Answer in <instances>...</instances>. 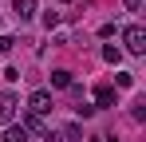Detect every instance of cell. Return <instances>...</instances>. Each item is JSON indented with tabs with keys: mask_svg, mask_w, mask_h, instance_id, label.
Segmentation results:
<instances>
[{
	"mask_svg": "<svg viewBox=\"0 0 146 142\" xmlns=\"http://www.w3.org/2000/svg\"><path fill=\"white\" fill-rule=\"evenodd\" d=\"M4 142H32V134H28L24 126H8V134H4Z\"/></svg>",
	"mask_w": 146,
	"mask_h": 142,
	"instance_id": "52a82bcc",
	"label": "cell"
},
{
	"mask_svg": "<svg viewBox=\"0 0 146 142\" xmlns=\"http://www.w3.org/2000/svg\"><path fill=\"white\" fill-rule=\"evenodd\" d=\"M63 138H67V142H83V126H79V122H71V126L63 130Z\"/></svg>",
	"mask_w": 146,
	"mask_h": 142,
	"instance_id": "ba28073f",
	"label": "cell"
},
{
	"mask_svg": "<svg viewBox=\"0 0 146 142\" xmlns=\"http://www.w3.org/2000/svg\"><path fill=\"white\" fill-rule=\"evenodd\" d=\"M48 111H51V91H48V87H40V91H32V95H28V115L44 118Z\"/></svg>",
	"mask_w": 146,
	"mask_h": 142,
	"instance_id": "7a4b0ae2",
	"label": "cell"
},
{
	"mask_svg": "<svg viewBox=\"0 0 146 142\" xmlns=\"http://www.w3.org/2000/svg\"><path fill=\"white\" fill-rule=\"evenodd\" d=\"M16 115H20V99H16V91H0V122H12Z\"/></svg>",
	"mask_w": 146,
	"mask_h": 142,
	"instance_id": "3957f363",
	"label": "cell"
},
{
	"mask_svg": "<svg viewBox=\"0 0 146 142\" xmlns=\"http://www.w3.org/2000/svg\"><path fill=\"white\" fill-rule=\"evenodd\" d=\"M122 44H126L130 55H142L146 51V28L142 24H126V28H122Z\"/></svg>",
	"mask_w": 146,
	"mask_h": 142,
	"instance_id": "6da1fadb",
	"label": "cell"
},
{
	"mask_svg": "<svg viewBox=\"0 0 146 142\" xmlns=\"http://www.w3.org/2000/svg\"><path fill=\"white\" fill-rule=\"evenodd\" d=\"M99 107H115V87L111 83H99L95 87V111Z\"/></svg>",
	"mask_w": 146,
	"mask_h": 142,
	"instance_id": "277c9868",
	"label": "cell"
},
{
	"mask_svg": "<svg viewBox=\"0 0 146 142\" xmlns=\"http://www.w3.org/2000/svg\"><path fill=\"white\" fill-rule=\"evenodd\" d=\"M115 87H122V91L134 87V75H130V71H119V75H115Z\"/></svg>",
	"mask_w": 146,
	"mask_h": 142,
	"instance_id": "30bf717a",
	"label": "cell"
},
{
	"mask_svg": "<svg viewBox=\"0 0 146 142\" xmlns=\"http://www.w3.org/2000/svg\"><path fill=\"white\" fill-rule=\"evenodd\" d=\"M44 142H59V134H51V130H44Z\"/></svg>",
	"mask_w": 146,
	"mask_h": 142,
	"instance_id": "2e32d148",
	"label": "cell"
},
{
	"mask_svg": "<svg viewBox=\"0 0 146 142\" xmlns=\"http://www.w3.org/2000/svg\"><path fill=\"white\" fill-rule=\"evenodd\" d=\"M103 59H107V63H119V59H122V51H119L115 44H107V47H103Z\"/></svg>",
	"mask_w": 146,
	"mask_h": 142,
	"instance_id": "9c48e42d",
	"label": "cell"
},
{
	"mask_svg": "<svg viewBox=\"0 0 146 142\" xmlns=\"http://www.w3.org/2000/svg\"><path fill=\"white\" fill-rule=\"evenodd\" d=\"M12 47H16V40H12V36H0V55H8Z\"/></svg>",
	"mask_w": 146,
	"mask_h": 142,
	"instance_id": "7c38bea8",
	"label": "cell"
},
{
	"mask_svg": "<svg viewBox=\"0 0 146 142\" xmlns=\"http://www.w3.org/2000/svg\"><path fill=\"white\" fill-rule=\"evenodd\" d=\"M75 111H79V118H91V115H95V107H91V103H79Z\"/></svg>",
	"mask_w": 146,
	"mask_h": 142,
	"instance_id": "5bb4252c",
	"label": "cell"
},
{
	"mask_svg": "<svg viewBox=\"0 0 146 142\" xmlns=\"http://www.w3.org/2000/svg\"><path fill=\"white\" fill-rule=\"evenodd\" d=\"M126 8H130V12H138V8H142V0H126Z\"/></svg>",
	"mask_w": 146,
	"mask_h": 142,
	"instance_id": "9a60e30c",
	"label": "cell"
},
{
	"mask_svg": "<svg viewBox=\"0 0 146 142\" xmlns=\"http://www.w3.org/2000/svg\"><path fill=\"white\" fill-rule=\"evenodd\" d=\"M59 4H71V0H59Z\"/></svg>",
	"mask_w": 146,
	"mask_h": 142,
	"instance_id": "e0dca14e",
	"label": "cell"
},
{
	"mask_svg": "<svg viewBox=\"0 0 146 142\" xmlns=\"http://www.w3.org/2000/svg\"><path fill=\"white\" fill-rule=\"evenodd\" d=\"M71 83H75V79H71V71H63V67H59V71H51V87H59V91H63V87H71Z\"/></svg>",
	"mask_w": 146,
	"mask_h": 142,
	"instance_id": "8992f818",
	"label": "cell"
},
{
	"mask_svg": "<svg viewBox=\"0 0 146 142\" xmlns=\"http://www.w3.org/2000/svg\"><path fill=\"white\" fill-rule=\"evenodd\" d=\"M12 12H16V20H32L36 16V0H12Z\"/></svg>",
	"mask_w": 146,
	"mask_h": 142,
	"instance_id": "5b68a950",
	"label": "cell"
},
{
	"mask_svg": "<svg viewBox=\"0 0 146 142\" xmlns=\"http://www.w3.org/2000/svg\"><path fill=\"white\" fill-rule=\"evenodd\" d=\"M130 118L142 122V118H146V103H134V107H130Z\"/></svg>",
	"mask_w": 146,
	"mask_h": 142,
	"instance_id": "8fae6325",
	"label": "cell"
},
{
	"mask_svg": "<svg viewBox=\"0 0 146 142\" xmlns=\"http://www.w3.org/2000/svg\"><path fill=\"white\" fill-rule=\"evenodd\" d=\"M55 24H59V12H51V8H48V12H44V28H55Z\"/></svg>",
	"mask_w": 146,
	"mask_h": 142,
	"instance_id": "4fadbf2b",
	"label": "cell"
}]
</instances>
